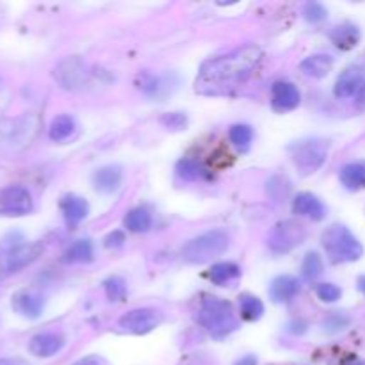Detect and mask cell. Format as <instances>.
I'll return each instance as SVG.
<instances>
[{"label": "cell", "instance_id": "6da1fadb", "mask_svg": "<svg viewBox=\"0 0 365 365\" xmlns=\"http://www.w3.org/2000/svg\"><path fill=\"white\" fill-rule=\"evenodd\" d=\"M262 50L257 45H246L227 56L216 57L202 64L195 81V91L203 96H223L248 81L259 63Z\"/></svg>", "mask_w": 365, "mask_h": 365}, {"label": "cell", "instance_id": "7a4b0ae2", "mask_svg": "<svg viewBox=\"0 0 365 365\" xmlns=\"http://www.w3.org/2000/svg\"><path fill=\"white\" fill-rule=\"evenodd\" d=\"M196 321L217 341L228 337L239 327L232 303H228L227 299L210 298V296L203 299L200 305Z\"/></svg>", "mask_w": 365, "mask_h": 365}, {"label": "cell", "instance_id": "3957f363", "mask_svg": "<svg viewBox=\"0 0 365 365\" xmlns=\"http://www.w3.org/2000/svg\"><path fill=\"white\" fill-rule=\"evenodd\" d=\"M41 121L36 114L18 118H0V152L14 153L27 148L38 135Z\"/></svg>", "mask_w": 365, "mask_h": 365}, {"label": "cell", "instance_id": "277c9868", "mask_svg": "<svg viewBox=\"0 0 365 365\" xmlns=\"http://www.w3.org/2000/svg\"><path fill=\"white\" fill-rule=\"evenodd\" d=\"M321 242L331 264H348L362 259L364 246L344 225H331L321 235Z\"/></svg>", "mask_w": 365, "mask_h": 365}, {"label": "cell", "instance_id": "5b68a950", "mask_svg": "<svg viewBox=\"0 0 365 365\" xmlns=\"http://www.w3.org/2000/svg\"><path fill=\"white\" fill-rule=\"evenodd\" d=\"M230 245V237L221 228L203 232L198 237L191 239L182 248V259L189 264H207L223 255Z\"/></svg>", "mask_w": 365, "mask_h": 365}, {"label": "cell", "instance_id": "8992f818", "mask_svg": "<svg viewBox=\"0 0 365 365\" xmlns=\"http://www.w3.org/2000/svg\"><path fill=\"white\" fill-rule=\"evenodd\" d=\"M291 157L302 175H312L327 163L328 145L321 139H307L291 146Z\"/></svg>", "mask_w": 365, "mask_h": 365}, {"label": "cell", "instance_id": "52a82bcc", "mask_svg": "<svg viewBox=\"0 0 365 365\" xmlns=\"http://www.w3.org/2000/svg\"><path fill=\"white\" fill-rule=\"evenodd\" d=\"M307 237V228L303 227L299 221L285 220L274 225L267 237V246L277 255H284V253L292 252L298 248Z\"/></svg>", "mask_w": 365, "mask_h": 365}, {"label": "cell", "instance_id": "ba28073f", "mask_svg": "<svg viewBox=\"0 0 365 365\" xmlns=\"http://www.w3.org/2000/svg\"><path fill=\"white\" fill-rule=\"evenodd\" d=\"M43 250H45V246L41 242H24V245H16L4 250L0 253V278L31 266L34 260L41 257Z\"/></svg>", "mask_w": 365, "mask_h": 365}, {"label": "cell", "instance_id": "9c48e42d", "mask_svg": "<svg viewBox=\"0 0 365 365\" xmlns=\"http://www.w3.org/2000/svg\"><path fill=\"white\" fill-rule=\"evenodd\" d=\"M88 68H86L84 61L81 57H64L56 68H53V78H56L57 84L64 89H75L84 88V84L88 82Z\"/></svg>", "mask_w": 365, "mask_h": 365}, {"label": "cell", "instance_id": "30bf717a", "mask_svg": "<svg viewBox=\"0 0 365 365\" xmlns=\"http://www.w3.org/2000/svg\"><path fill=\"white\" fill-rule=\"evenodd\" d=\"M163 323V314L155 309H134L120 317V328L132 335H145Z\"/></svg>", "mask_w": 365, "mask_h": 365}, {"label": "cell", "instance_id": "8fae6325", "mask_svg": "<svg viewBox=\"0 0 365 365\" xmlns=\"http://www.w3.org/2000/svg\"><path fill=\"white\" fill-rule=\"evenodd\" d=\"M34 207L32 196L20 185L0 189V216H25Z\"/></svg>", "mask_w": 365, "mask_h": 365}, {"label": "cell", "instance_id": "7c38bea8", "mask_svg": "<svg viewBox=\"0 0 365 365\" xmlns=\"http://www.w3.org/2000/svg\"><path fill=\"white\" fill-rule=\"evenodd\" d=\"M334 93L337 98H359L365 93V66L364 64H355L349 66L339 75L335 82Z\"/></svg>", "mask_w": 365, "mask_h": 365}, {"label": "cell", "instance_id": "4fadbf2b", "mask_svg": "<svg viewBox=\"0 0 365 365\" xmlns=\"http://www.w3.org/2000/svg\"><path fill=\"white\" fill-rule=\"evenodd\" d=\"M302 102V93L292 82H274L271 89V106L277 113H289L294 110Z\"/></svg>", "mask_w": 365, "mask_h": 365}, {"label": "cell", "instance_id": "5bb4252c", "mask_svg": "<svg viewBox=\"0 0 365 365\" xmlns=\"http://www.w3.org/2000/svg\"><path fill=\"white\" fill-rule=\"evenodd\" d=\"M59 209L63 212L64 223L68 228H77L89 214L88 202L77 195L63 196L59 202Z\"/></svg>", "mask_w": 365, "mask_h": 365}, {"label": "cell", "instance_id": "9a60e30c", "mask_svg": "<svg viewBox=\"0 0 365 365\" xmlns=\"http://www.w3.org/2000/svg\"><path fill=\"white\" fill-rule=\"evenodd\" d=\"M13 310L27 319H38L45 310V299L38 292L20 291L13 296Z\"/></svg>", "mask_w": 365, "mask_h": 365}, {"label": "cell", "instance_id": "2e32d148", "mask_svg": "<svg viewBox=\"0 0 365 365\" xmlns=\"http://www.w3.org/2000/svg\"><path fill=\"white\" fill-rule=\"evenodd\" d=\"M64 339L59 334H38L29 342V351L38 359H50L63 349Z\"/></svg>", "mask_w": 365, "mask_h": 365}, {"label": "cell", "instance_id": "e0dca14e", "mask_svg": "<svg viewBox=\"0 0 365 365\" xmlns=\"http://www.w3.org/2000/svg\"><path fill=\"white\" fill-rule=\"evenodd\" d=\"M292 212L298 216L310 217L314 221H321L327 217V207L312 192H299L292 202Z\"/></svg>", "mask_w": 365, "mask_h": 365}, {"label": "cell", "instance_id": "ac0fdd59", "mask_svg": "<svg viewBox=\"0 0 365 365\" xmlns=\"http://www.w3.org/2000/svg\"><path fill=\"white\" fill-rule=\"evenodd\" d=\"M121 180H123V171H121L120 166H113V164L100 168L93 175V185H95L96 191L103 192V195H110V192L118 191Z\"/></svg>", "mask_w": 365, "mask_h": 365}, {"label": "cell", "instance_id": "d6986e66", "mask_svg": "<svg viewBox=\"0 0 365 365\" xmlns=\"http://www.w3.org/2000/svg\"><path fill=\"white\" fill-rule=\"evenodd\" d=\"M299 289L302 287H299L298 278L289 277V274L277 277L269 285V298L273 299L274 303H287L291 302L294 296H298Z\"/></svg>", "mask_w": 365, "mask_h": 365}, {"label": "cell", "instance_id": "ffe728a7", "mask_svg": "<svg viewBox=\"0 0 365 365\" xmlns=\"http://www.w3.org/2000/svg\"><path fill=\"white\" fill-rule=\"evenodd\" d=\"M328 36H330L331 43L341 50L355 48V46L360 43V38H362L360 29L356 27L355 24H349V21L348 24H342V25H337V27H334Z\"/></svg>", "mask_w": 365, "mask_h": 365}, {"label": "cell", "instance_id": "44dd1931", "mask_svg": "<svg viewBox=\"0 0 365 365\" xmlns=\"http://www.w3.org/2000/svg\"><path fill=\"white\" fill-rule=\"evenodd\" d=\"M334 68V59L327 53H314V56L305 57L299 64V70L303 71V75L312 78H323Z\"/></svg>", "mask_w": 365, "mask_h": 365}, {"label": "cell", "instance_id": "7402d4cb", "mask_svg": "<svg viewBox=\"0 0 365 365\" xmlns=\"http://www.w3.org/2000/svg\"><path fill=\"white\" fill-rule=\"evenodd\" d=\"M342 185L349 191H360L365 187V163L346 164L339 173Z\"/></svg>", "mask_w": 365, "mask_h": 365}, {"label": "cell", "instance_id": "603a6c76", "mask_svg": "<svg viewBox=\"0 0 365 365\" xmlns=\"http://www.w3.org/2000/svg\"><path fill=\"white\" fill-rule=\"evenodd\" d=\"M93 260V242L89 239H78L63 253L64 264H81Z\"/></svg>", "mask_w": 365, "mask_h": 365}, {"label": "cell", "instance_id": "cb8c5ba5", "mask_svg": "<svg viewBox=\"0 0 365 365\" xmlns=\"http://www.w3.org/2000/svg\"><path fill=\"white\" fill-rule=\"evenodd\" d=\"M75 128H77V125H75V120L70 114H59V116L53 118L52 123H50L48 135L50 139L56 143L66 141L68 138L73 135Z\"/></svg>", "mask_w": 365, "mask_h": 365}, {"label": "cell", "instance_id": "d4e9b609", "mask_svg": "<svg viewBox=\"0 0 365 365\" xmlns=\"http://www.w3.org/2000/svg\"><path fill=\"white\" fill-rule=\"evenodd\" d=\"M152 227V214L145 207H138V209H132L130 212L125 216V228L128 232H134V234H143V232H148Z\"/></svg>", "mask_w": 365, "mask_h": 365}, {"label": "cell", "instance_id": "484cf974", "mask_svg": "<svg viewBox=\"0 0 365 365\" xmlns=\"http://www.w3.org/2000/svg\"><path fill=\"white\" fill-rule=\"evenodd\" d=\"M239 277H241V267L234 262L214 264L209 271V280L212 282L214 285H225Z\"/></svg>", "mask_w": 365, "mask_h": 365}, {"label": "cell", "instance_id": "4316f807", "mask_svg": "<svg viewBox=\"0 0 365 365\" xmlns=\"http://www.w3.org/2000/svg\"><path fill=\"white\" fill-rule=\"evenodd\" d=\"M239 307H241V317L248 323H255L264 314V303L257 296L242 294L239 298Z\"/></svg>", "mask_w": 365, "mask_h": 365}, {"label": "cell", "instance_id": "83f0119b", "mask_svg": "<svg viewBox=\"0 0 365 365\" xmlns=\"http://www.w3.org/2000/svg\"><path fill=\"white\" fill-rule=\"evenodd\" d=\"M228 138H230V143L235 148L241 150V152H246L253 141V128L245 123L234 125V127H230Z\"/></svg>", "mask_w": 365, "mask_h": 365}, {"label": "cell", "instance_id": "f1b7e54d", "mask_svg": "<svg viewBox=\"0 0 365 365\" xmlns=\"http://www.w3.org/2000/svg\"><path fill=\"white\" fill-rule=\"evenodd\" d=\"M177 175L184 180H200L207 175V171L203 170L202 164L195 159H182L177 164Z\"/></svg>", "mask_w": 365, "mask_h": 365}, {"label": "cell", "instance_id": "f546056e", "mask_svg": "<svg viewBox=\"0 0 365 365\" xmlns=\"http://www.w3.org/2000/svg\"><path fill=\"white\" fill-rule=\"evenodd\" d=\"M323 273V259L319 257V253L310 252L307 253L305 259L302 264V274L307 282H314L316 278L321 277Z\"/></svg>", "mask_w": 365, "mask_h": 365}, {"label": "cell", "instance_id": "4dcf8cb0", "mask_svg": "<svg viewBox=\"0 0 365 365\" xmlns=\"http://www.w3.org/2000/svg\"><path fill=\"white\" fill-rule=\"evenodd\" d=\"M103 287H106V294L110 302H123L125 296H127V285L120 277L107 278L103 282Z\"/></svg>", "mask_w": 365, "mask_h": 365}, {"label": "cell", "instance_id": "1f68e13d", "mask_svg": "<svg viewBox=\"0 0 365 365\" xmlns=\"http://www.w3.org/2000/svg\"><path fill=\"white\" fill-rule=\"evenodd\" d=\"M316 294H317V298L321 299V302L335 303V302H339V299H341L342 291L335 284H321V285H317Z\"/></svg>", "mask_w": 365, "mask_h": 365}, {"label": "cell", "instance_id": "d6a6232c", "mask_svg": "<svg viewBox=\"0 0 365 365\" xmlns=\"http://www.w3.org/2000/svg\"><path fill=\"white\" fill-rule=\"evenodd\" d=\"M160 123L171 130H182L187 125V118L182 113H168L160 118Z\"/></svg>", "mask_w": 365, "mask_h": 365}, {"label": "cell", "instance_id": "836d02e7", "mask_svg": "<svg viewBox=\"0 0 365 365\" xmlns=\"http://www.w3.org/2000/svg\"><path fill=\"white\" fill-rule=\"evenodd\" d=\"M303 14H305L307 21H310V24H319V21H323L324 18H327L328 13H327V9L321 6V4L312 2L305 7Z\"/></svg>", "mask_w": 365, "mask_h": 365}, {"label": "cell", "instance_id": "e575fe53", "mask_svg": "<svg viewBox=\"0 0 365 365\" xmlns=\"http://www.w3.org/2000/svg\"><path fill=\"white\" fill-rule=\"evenodd\" d=\"M348 323H349L348 317H344L342 314L335 312V314H331L327 321H324V328H327L328 331H339V330H344V328L348 327Z\"/></svg>", "mask_w": 365, "mask_h": 365}, {"label": "cell", "instance_id": "d590c367", "mask_svg": "<svg viewBox=\"0 0 365 365\" xmlns=\"http://www.w3.org/2000/svg\"><path fill=\"white\" fill-rule=\"evenodd\" d=\"M123 242H125V234L123 232L116 230L106 237V248H120V246H123Z\"/></svg>", "mask_w": 365, "mask_h": 365}, {"label": "cell", "instance_id": "8d00e7d4", "mask_svg": "<svg viewBox=\"0 0 365 365\" xmlns=\"http://www.w3.org/2000/svg\"><path fill=\"white\" fill-rule=\"evenodd\" d=\"M235 365H257V359H255V356L248 355V356H245V359L239 360V362Z\"/></svg>", "mask_w": 365, "mask_h": 365}, {"label": "cell", "instance_id": "74e56055", "mask_svg": "<svg viewBox=\"0 0 365 365\" xmlns=\"http://www.w3.org/2000/svg\"><path fill=\"white\" fill-rule=\"evenodd\" d=\"M359 289H360V292H364L365 294V274L359 278Z\"/></svg>", "mask_w": 365, "mask_h": 365}, {"label": "cell", "instance_id": "f35d334b", "mask_svg": "<svg viewBox=\"0 0 365 365\" xmlns=\"http://www.w3.org/2000/svg\"><path fill=\"white\" fill-rule=\"evenodd\" d=\"M342 365H365V364H362L360 360H356V359H349V360H346Z\"/></svg>", "mask_w": 365, "mask_h": 365}, {"label": "cell", "instance_id": "ab89813d", "mask_svg": "<svg viewBox=\"0 0 365 365\" xmlns=\"http://www.w3.org/2000/svg\"><path fill=\"white\" fill-rule=\"evenodd\" d=\"M0 365H13L11 362H0Z\"/></svg>", "mask_w": 365, "mask_h": 365}, {"label": "cell", "instance_id": "60d3db41", "mask_svg": "<svg viewBox=\"0 0 365 365\" xmlns=\"http://www.w3.org/2000/svg\"><path fill=\"white\" fill-rule=\"evenodd\" d=\"M4 88V81H2V78H0V89H2Z\"/></svg>", "mask_w": 365, "mask_h": 365}, {"label": "cell", "instance_id": "b9f144b4", "mask_svg": "<svg viewBox=\"0 0 365 365\" xmlns=\"http://www.w3.org/2000/svg\"><path fill=\"white\" fill-rule=\"evenodd\" d=\"M78 365H91V364H78Z\"/></svg>", "mask_w": 365, "mask_h": 365}]
</instances>
